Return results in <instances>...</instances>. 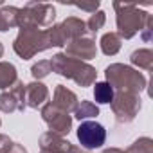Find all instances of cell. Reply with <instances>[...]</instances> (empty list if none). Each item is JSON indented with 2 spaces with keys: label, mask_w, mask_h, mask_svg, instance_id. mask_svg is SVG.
I'll return each instance as SVG.
<instances>
[{
  "label": "cell",
  "mask_w": 153,
  "mask_h": 153,
  "mask_svg": "<svg viewBox=\"0 0 153 153\" xmlns=\"http://www.w3.org/2000/svg\"><path fill=\"white\" fill-rule=\"evenodd\" d=\"M51 67L56 74L63 76L67 79H72L76 81L79 87H90L96 78H97V72L92 65H88L87 61H79V59H74L63 52H58L54 54L51 59Z\"/></svg>",
  "instance_id": "1"
},
{
  "label": "cell",
  "mask_w": 153,
  "mask_h": 153,
  "mask_svg": "<svg viewBox=\"0 0 153 153\" xmlns=\"http://www.w3.org/2000/svg\"><path fill=\"white\" fill-rule=\"evenodd\" d=\"M105 76H106V83L115 92H130V94L139 96L148 85V79L142 72H139L128 65H123V63L108 65L105 70Z\"/></svg>",
  "instance_id": "2"
},
{
  "label": "cell",
  "mask_w": 153,
  "mask_h": 153,
  "mask_svg": "<svg viewBox=\"0 0 153 153\" xmlns=\"http://www.w3.org/2000/svg\"><path fill=\"white\" fill-rule=\"evenodd\" d=\"M115 9V24H117V34L123 40L133 38L137 33H140L144 20H146V11L139 9L137 4L131 2H114Z\"/></svg>",
  "instance_id": "3"
},
{
  "label": "cell",
  "mask_w": 153,
  "mask_h": 153,
  "mask_svg": "<svg viewBox=\"0 0 153 153\" xmlns=\"http://www.w3.org/2000/svg\"><path fill=\"white\" fill-rule=\"evenodd\" d=\"M47 49H52L47 29H20L13 43V51L22 59H31Z\"/></svg>",
  "instance_id": "4"
},
{
  "label": "cell",
  "mask_w": 153,
  "mask_h": 153,
  "mask_svg": "<svg viewBox=\"0 0 153 153\" xmlns=\"http://www.w3.org/2000/svg\"><path fill=\"white\" fill-rule=\"evenodd\" d=\"M56 9L52 4L45 2H27L18 13L20 29H49L54 25Z\"/></svg>",
  "instance_id": "5"
},
{
  "label": "cell",
  "mask_w": 153,
  "mask_h": 153,
  "mask_svg": "<svg viewBox=\"0 0 153 153\" xmlns=\"http://www.w3.org/2000/svg\"><path fill=\"white\" fill-rule=\"evenodd\" d=\"M47 33H49V38H51V45L52 47H63V45L70 43L76 38L85 36L87 27H85V22L81 18L68 16L61 24L51 25L47 29Z\"/></svg>",
  "instance_id": "6"
},
{
  "label": "cell",
  "mask_w": 153,
  "mask_h": 153,
  "mask_svg": "<svg viewBox=\"0 0 153 153\" xmlns=\"http://www.w3.org/2000/svg\"><path fill=\"white\" fill-rule=\"evenodd\" d=\"M110 105H112V112L115 115V121L119 124H128L139 115V112L142 108V99L137 94L115 92Z\"/></svg>",
  "instance_id": "7"
},
{
  "label": "cell",
  "mask_w": 153,
  "mask_h": 153,
  "mask_svg": "<svg viewBox=\"0 0 153 153\" xmlns=\"http://www.w3.org/2000/svg\"><path fill=\"white\" fill-rule=\"evenodd\" d=\"M42 119L49 126V131L58 133V135H67L72 130V115L56 108L51 101H47L42 106Z\"/></svg>",
  "instance_id": "8"
},
{
  "label": "cell",
  "mask_w": 153,
  "mask_h": 153,
  "mask_svg": "<svg viewBox=\"0 0 153 153\" xmlns=\"http://www.w3.org/2000/svg\"><path fill=\"white\" fill-rule=\"evenodd\" d=\"M78 140L83 149H96L101 148L106 140V130L103 124L96 121H83L78 128Z\"/></svg>",
  "instance_id": "9"
},
{
  "label": "cell",
  "mask_w": 153,
  "mask_h": 153,
  "mask_svg": "<svg viewBox=\"0 0 153 153\" xmlns=\"http://www.w3.org/2000/svg\"><path fill=\"white\" fill-rule=\"evenodd\" d=\"M25 108V85L22 81H16L11 88L0 94V110L4 114L24 112Z\"/></svg>",
  "instance_id": "10"
},
{
  "label": "cell",
  "mask_w": 153,
  "mask_h": 153,
  "mask_svg": "<svg viewBox=\"0 0 153 153\" xmlns=\"http://www.w3.org/2000/svg\"><path fill=\"white\" fill-rule=\"evenodd\" d=\"M63 54H67V56H70V58H74V59H79V61L94 59L96 54H97L96 40L90 38V36L76 38V40H72L70 43H67V49H65Z\"/></svg>",
  "instance_id": "11"
},
{
  "label": "cell",
  "mask_w": 153,
  "mask_h": 153,
  "mask_svg": "<svg viewBox=\"0 0 153 153\" xmlns=\"http://www.w3.org/2000/svg\"><path fill=\"white\" fill-rule=\"evenodd\" d=\"M38 144H40V153H68L72 148V142L52 131L42 133Z\"/></svg>",
  "instance_id": "12"
},
{
  "label": "cell",
  "mask_w": 153,
  "mask_h": 153,
  "mask_svg": "<svg viewBox=\"0 0 153 153\" xmlns=\"http://www.w3.org/2000/svg\"><path fill=\"white\" fill-rule=\"evenodd\" d=\"M51 103H52L56 108H59V110H63V112H67V114L74 112L76 106L79 105L78 96H76L70 88H67L65 85H56V88H54V97H52Z\"/></svg>",
  "instance_id": "13"
},
{
  "label": "cell",
  "mask_w": 153,
  "mask_h": 153,
  "mask_svg": "<svg viewBox=\"0 0 153 153\" xmlns=\"http://www.w3.org/2000/svg\"><path fill=\"white\" fill-rule=\"evenodd\" d=\"M49 99V88L42 81H33L25 85V106L40 108Z\"/></svg>",
  "instance_id": "14"
},
{
  "label": "cell",
  "mask_w": 153,
  "mask_h": 153,
  "mask_svg": "<svg viewBox=\"0 0 153 153\" xmlns=\"http://www.w3.org/2000/svg\"><path fill=\"white\" fill-rule=\"evenodd\" d=\"M18 13H20V7H15V6L0 7V33L18 27Z\"/></svg>",
  "instance_id": "15"
},
{
  "label": "cell",
  "mask_w": 153,
  "mask_h": 153,
  "mask_svg": "<svg viewBox=\"0 0 153 153\" xmlns=\"http://www.w3.org/2000/svg\"><path fill=\"white\" fill-rule=\"evenodd\" d=\"M18 81L16 67L9 61H0V90H7Z\"/></svg>",
  "instance_id": "16"
},
{
  "label": "cell",
  "mask_w": 153,
  "mask_h": 153,
  "mask_svg": "<svg viewBox=\"0 0 153 153\" xmlns=\"http://www.w3.org/2000/svg\"><path fill=\"white\" fill-rule=\"evenodd\" d=\"M130 61L131 65L142 68V70H148L151 72L153 70V51L151 49H139V51H133L131 56H130Z\"/></svg>",
  "instance_id": "17"
},
{
  "label": "cell",
  "mask_w": 153,
  "mask_h": 153,
  "mask_svg": "<svg viewBox=\"0 0 153 153\" xmlns=\"http://www.w3.org/2000/svg\"><path fill=\"white\" fill-rule=\"evenodd\" d=\"M101 51L106 54V56H115L119 51H121V45H123V40L119 38L117 33H105L101 36Z\"/></svg>",
  "instance_id": "18"
},
{
  "label": "cell",
  "mask_w": 153,
  "mask_h": 153,
  "mask_svg": "<svg viewBox=\"0 0 153 153\" xmlns=\"http://www.w3.org/2000/svg\"><path fill=\"white\" fill-rule=\"evenodd\" d=\"M97 115H99V106L92 101H81L74 110V117L79 121H88V119L97 117Z\"/></svg>",
  "instance_id": "19"
},
{
  "label": "cell",
  "mask_w": 153,
  "mask_h": 153,
  "mask_svg": "<svg viewBox=\"0 0 153 153\" xmlns=\"http://www.w3.org/2000/svg\"><path fill=\"white\" fill-rule=\"evenodd\" d=\"M114 94H115V90L106 81L96 83V87H94V99L97 105H110L114 99Z\"/></svg>",
  "instance_id": "20"
},
{
  "label": "cell",
  "mask_w": 153,
  "mask_h": 153,
  "mask_svg": "<svg viewBox=\"0 0 153 153\" xmlns=\"http://www.w3.org/2000/svg\"><path fill=\"white\" fill-rule=\"evenodd\" d=\"M105 22H106V13H105V11H96V13H92L90 18L85 22V27H87V31H88L90 34H96L99 29H103Z\"/></svg>",
  "instance_id": "21"
},
{
  "label": "cell",
  "mask_w": 153,
  "mask_h": 153,
  "mask_svg": "<svg viewBox=\"0 0 153 153\" xmlns=\"http://www.w3.org/2000/svg\"><path fill=\"white\" fill-rule=\"evenodd\" d=\"M51 72H52V67H51V61L49 59H40L38 63H34L31 67V74H33L34 81H40V79L47 78Z\"/></svg>",
  "instance_id": "22"
},
{
  "label": "cell",
  "mask_w": 153,
  "mask_h": 153,
  "mask_svg": "<svg viewBox=\"0 0 153 153\" xmlns=\"http://www.w3.org/2000/svg\"><path fill=\"white\" fill-rule=\"evenodd\" d=\"M126 153H153V140L149 137H140L126 149Z\"/></svg>",
  "instance_id": "23"
},
{
  "label": "cell",
  "mask_w": 153,
  "mask_h": 153,
  "mask_svg": "<svg viewBox=\"0 0 153 153\" xmlns=\"http://www.w3.org/2000/svg\"><path fill=\"white\" fill-rule=\"evenodd\" d=\"M140 38L148 43L153 40V15H146V20H144V25L140 29Z\"/></svg>",
  "instance_id": "24"
},
{
  "label": "cell",
  "mask_w": 153,
  "mask_h": 153,
  "mask_svg": "<svg viewBox=\"0 0 153 153\" xmlns=\"http://www.w3.org/2000/svg\"><path fill=\"white\" fill-rule=\"evenodd\" d=\"M70 6L78 7V9H83V11H87V13H96V11H99L101 2H99V0H92V2H74V4H70Z\"/></svg>",
  "instance_id": "25"
},
{
  "label": "cell",
  "mask_w": 153,
  "mask_h": 153,
  "mask_svg": "<svg viewBox=\"0 0 153 153\" xmlns=\"http://www.w3.org/2000/svg\"><path fill=\"white\" fill-rule=\"evenodd\" d=\"M11 144H13V140H11L7 135L0 133V153H6V151L11 148Z\"/></svg>",
  "instance_id": "26"
},
{
  "label": "cell",
  "mask_w": 153,
  "mask_h": 153,
  "mask_svg": "<svg viewBox=\"0 0 153 153\" xmlns=\"http://www.w3.org/2000/svg\"><path fill=\"white\" fill-rule=\"evenodd\" d=\"M6 153H27V149H25L22 144H18V142H13V144H11V148H9Z\"/></svg>",
  "instance_id": "27"
},
{
  "label": "cell",
  "mask_w": 153,
  "mask_h": 153,
  "mask_svg": "<svg viewBox=\"0 0 153 153\" xmlns=\"http://www.w3.org/2000/svg\"><path fill=\"white\" fill-rule=\"evenodd\" d=\"M68 153H90L88 149H83V148H79V146H74L72 144V148H70V151Z\"/></svg>",
  "instance_id": "28"
},
{
  "label": "cell",
  "mask_w": 153,
  "mask_h": 153,
  "mask_svg": "<svg viewBox=\"0 0 153 153\" xmlns=\"http://www.w3.org/2000/svg\"><path fill=\"white\" fill-rule=\"evenodd\" d=\"M103 153H126L124 149H119V148H108V149H105Z\"/></svg>",
  "instance_id": "29"
},
{
  "label": "cell",
  "mask_w": 153,
  "mask_h": 153,
  "mask_svg": "<svg viewBox=\"0 0 153 153\" xmlns=\"http://www.w3.org/2000/svg\"><path fill=\"white\" fill-rule=\"evenodd\" d=\"M2 56H4V45L0 43V58H2Z\"/></svg>",
  "instance_id": "30"
},
{
  "label": "cell",
  "mask_w": 153,
  "mask_h": 153,
  "mask_svg": "<svg viewBox=\"0 0 153 153\" xmlns=\"http://www.w3.org/2000/svg\"><path fill=\"white\" fill-rule=\"evenodd\" d=\"M0 126H2V119H0Z\"/></svg>",
  "instance_id": "31"
}]
</instances>
